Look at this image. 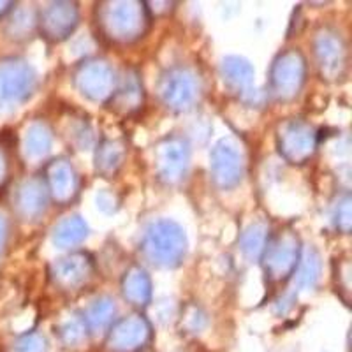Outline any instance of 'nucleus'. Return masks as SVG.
Listing matches in <instances>:
<instances>
[{"label":"nucleus","mask_w":352,"mask_h":352,"mask_svg":"<svg viewBox=\"0 0 352 352\" xmlns=\"http://www.w3.org/2000/svg\"><path fill=\"white\" fill-rule=\"evenodd\" d=\"M144 331L141 324L138 322H131V324L124 326L113 335L111 344L116 351H131V349L138 347L143 342Z\"/></svg>","instance_id":"nucleus-1"},{"label":"nucleus","mask_w":352,"mask_h":352,"mask_svg":"<svg viewBox=\"0 0 352 352\" xmlns=\"http://www.w3.org/2000/svg\"><path fill=\"white\" fill-rule=\"evenodd\" d=\"M43 342L37 340L36 336H27L16 345V352H43Z\"/></svg>","instance_id":"nucleus-2"},{"label":"nucleus","mask_w":352,"mask_h":352,"mask_svg":"<svg viewBox=\"0 0 352 352\" xmlns=\"http://www.w3.org/2000/svg\"><path fill=\"white\" fill-rule=\"evenodd\" d=\"M2 241H4V226L0 222V248H2Z\"/></svg>","instance_id":"nucleus-3"},{"label":"nucleus","mask_w":352,"mask_h":352,"mask_svg":"<svg viewBox=\"0 0 352 352\" xmlns=\"http://www.w3.org/2000/svg\"><path fill=\"white\" fill-rule=\"evenodd\" d=\"M0 168H2V166H0Z\"/></svg>","instance_id":"nucleus-4"}]
</instances>
